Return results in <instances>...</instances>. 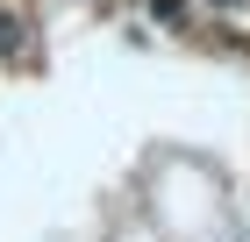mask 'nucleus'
<instances>
[{"label":"nucleus","instance_id":"obj_1","mask_svg":"<svg viewBox=\"0 0 250 242\" xmlns=\"http://www.w3.org/2000/svg\"><path fill=\"white\" fill-rule=\"evenodd\" d=\"M143 7H150L157 21H172V29H179V21H186V0H143Z\"/></svg>","mask_w":250,"mask_h":242}]
</instances>
